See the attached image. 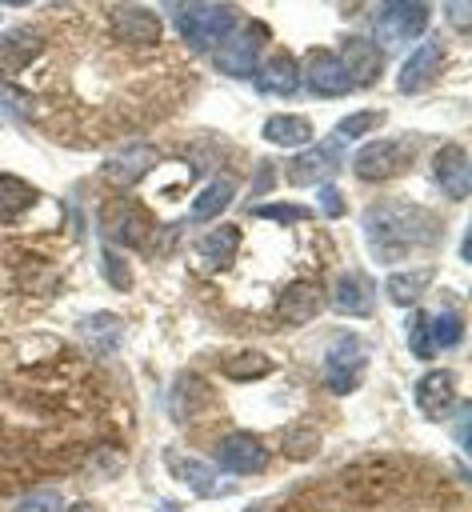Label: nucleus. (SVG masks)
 <instances>
[{"label":"nucleus","mask_w":472,"mask_h":512,"mask_svg":"<svg viewBox=\"0 0 472 512\" xmlns=\"http://www.w3.org/2000/svg\"><path fill=\"white\" fill-rule=\"evenodd\" d=\"M360 228H364V244L376 264H396L412 256L416 248H428L440 240V220L424 204H408V200L368 204L360 216Z\"/></svg>","instance_id":"obj_1"},{"label":"nucleus","mask_w":472,"mask_h":512,"mask_svg":"<svg viewBox=\"0 0 472 512\" xmlns=\"http://www.w3.org/2000/svg\"><path fill=\"white\" fill-rule=\"evenodd\" d=\"M240 24L232 4H212V0H192L176 12V28L192 48H216L232 28Z\"/></svg>","instance_id":"obj_2"},{"label":"nucleus","mask_w":472,"mask_h":512,"mask_svg":"<svg viewBox=\"0 0 472 512\" xmlns=\"http://www.w3.org/2000/svg\"><path fill=\"white\" fill-rule=\"evenodd\" d=\"M416 156V140L412 136H388V140H372L352 156V172L360 180H392L400 176Z\"/></svg>","instance_id":"obj_3"},{"label":"nucleus","mask_w":472,"mask_h":512,"mask_svg":"<svg viewBox=\"0 0 472 512\" xmlns=\"http://www.w3.org/2000/svg\"><path fill=\"white\" fill-rule=\"evenodd\" d=\"M264 40H268V24H260V20L236 24V28L216 44V64H220V72H228V76H248V72L256 68V52L264 48Z\"/></svg>","instance_id":"obj_4"},{"label":"nucleus","mask_w":472,"mask_h":512,"mask_svg":"<svg viewBox=\"0 0 472 512\" xmlns=\"http://www.w3.org/2000/svg\"><path fill=\"white\" fill-rule=\"evenodd\" d=\"M364 368H368V352H364V340L360 336H336L324 352V380L332 392H352L360 388L364 380Z\"/></svg>","instance_id":"obj_5"},{"label":"nucleus","mask_w":472,"mask_h":512,"mask_svg":"<svg viewBox=\"0 0 472 512\" xmlns=\"http://www.w3.org/2000/svg\"><path fill=\"white\" fill-rule=\"evenodd\" d=\"M100 228H104V236L112 240V244H120V248H140L144 240H148V212L140 208V204H132V200H112V204H104V212H100Z\"/></svg>","instance_id":"obj_6"},{"label":"nucleus","mask_w":472,"mask_h":512,"mask_svg":"<svg viewBox=\"0 0 472 512\" xmlns=\"http://www.w3.org/2000/svg\"><path fill=\"white\" fill-rule=\"evenodd\" d=\"M216 464L228 468V472H236V476H252V472H264L268 468V448L252 432H228L216 444Z\"/></svg>","instance_id":"obj_7"},{"label":"nucleus","mask_w":472,"mask_h":512,"mask_svg":"<svg viewBox=\"0 0 472 512\" xmlns=\"http://www.w3.org/2000/svg\"><path fill=\"white\" fill-rule=\"evenodd\" d=\"M108 20H112V32H116L120 40H128V44H156L160 32H164L160 16H156L152 8H144V4H132V0L112 4Z\"/></svg>","instance_id":"obj_8"},{"label":"nucleus","mask_w":472,"mask_h":512,"mask_svg":"<svg viewBox=\"0 0 472 512\" xmlns=\"http://www.w3.org/2000/svg\"><path fill=\"white\" fill-rule=\"evenodd\" d=\"M304 84L312 88V96H324V100H336V96H344V92L352 88V84H348V72H344V64H340V56L328 52V48H312V52H308Z\"/></svg>","instance_id":"obj_9"},{"label":"nucleus","mask_w":472,"mask_h":512,"mask_svg":"<svg viewBox=\"0 0 472 512\" xmlns=\"http://www.w3.org/2000/svg\"><path fill=\"white\" fill-rule=\"evenodd\" d=\"M164 464H168L172 480L188 484V492H196V496H224V492H232V484H220V472L212 464L196 460V456H184V452L168 448L164 452Z\"/></svg>","instance_id":"obj_10"},{"label":"nucleus","mask_w":472,"mask_h":512,"mask_svg":"<svg viewBox=\"0 0 472 512\" xmlns=\"http://www.w3.org/2000/svg\"><path fill=\"white\" fill-rule=\"evenodd\" d=\"M340 160H344L340 140H324V144L300 152L296 160H288V184H324L340 168Z\"/></svg>","instance_id":"obj_11"},{"label":"nucleus","mask_w":472,"mask_h":512,"mask_svg":"<svg viewBox=\"0 0 472 512\" xmlns=\"http://www.w3.org/2000/svg\"><path fill=\"white\" fill-rule=\"evenodd\" d=\"M424 4H412V0H388L376 16V28L384 32V44H400V40H412L424 32Z\"/></svg>","instance_id":"obj_12"},{"label":"nucleus","mask_w":472,"mask_h":512,"mask_svg":"<svg viewBox=\"0 0 472 512\" xmlns=\"http://www.w3.org/2000/svg\"><path fill=\"white\" fill-rule=\"evenodd\" d=\"M456 400V380L448 368H432L416 380V408L428 416V420H444L448 408Z\"/></svg>","instance_id":"obj_13"},{"label":"nucleus","mask_w":472,"mask_h":512,"mask_svg":"<svg viewBox=\"0 0 472 512\" xmlns=\"http://www.w3.org/2000/svg\"><path fill=\"white\" fill-rule=\"evenodd\" d=\"M340 64L348 72V84H376L380 76V44H372L368 36H348L340 44Z\"/></svg>","instance_id":"obj_14"},{"label":"nucleus","mask_w":472,"mask_h":512,"mask_svg":"<svg viewBox=\"0 0 472 512\" xmlns=\"http://www.w3.org/2000/svg\"><path fill=\"white\" fill-rule=\"evenodd\" d=\"M432 172L440 180V188L452 196V200H464L472 192V176H468V152L460 144H444L436 156H432Z\"/></svg>","instance_id":"obj_15"},{"label":"nucleus","mask_w":472,"mask_h":512,"mask_svg":"<svg viewBox=\"0 0 472 512\" xmlns=\"http://www.w3.org/2000/svg\"><path fill=\"white\" fill-rule=\"evenodd\" d=\"M440 64H444V48L436 44V40H424L408 60H404V68H400V92H420V88H428L436 76H440Z\"/></svg>","instance_id":"obj_16"},{"label":"nucleus","mask_w":472,"mask_h":512,"mask_svg":"<svg viewBox=\"0 0 472 512\" xmlns=\"http://www.w3.org/2000/svg\"><path fill=\"white\" fill-rule=\"evenodd\" d=\"M152 164H156V148H152V144H128L124 152H116V156L104 164V180L116 184V188H132Z\"/></svg>","instance_id":"obj_17"},{"label":"nucleus","mask_w":472,"mask_h":512,"mask_svg":"<svg viewBox=\"0 0 472 512\" xmlns=\"http://www.w3.org/2000/svg\"><path fill=\"white\" fill-rule=\"evenodd\" d=\"M320 308H324V292L312 280H300V284L284 288V296L276 300V316L284 324H308V320H316Z\"/></svg>","instance_id":"obj_18"},{"label":"nucleus","mask_w":472,"mask_h":512,"mask_svg":"<svg viewBox=\"0 0 472 512\" xmlns=\"http://www.w3.org/2000/svg\"><path fill=\"white\" fill-rule=\"evenodd\" d=\"M300 84V64L288 56V52H276L268 56L260 68H256V88L264 96H292Z\"/></svg>","instance_id":"obj_19"},{"label":"nucleus","mask_w":472,"mask_h":512,"mask_svg":"<svg viewBox=\"0 0 472 512\" xmlns=\"http://www.w3.org/2000/svg\"><path fill=\"white\" fill-rule=\"evenodd\" d=\"M372 300H376V288L364 272H340L336 276V288H332V304L348 316H368L372 312Z\"/></svg>","instance_id":"obj_20"},{"label":"nucleus","mask_w":472,"mask_h":512,"mask_svg":"<svg viewBox=\"0 0 472 512\" xmlns=\"http://www.w3.org/2000/svg\"><path fill=\"white\" fill-rule=\"evenodd\" d=\"M44 48V40L36 36V28H8L0 32V68L4 72H16L24 68L28 60H36Z\"/></svg>","instance_id":"obj_21"},{"label":"nucleus","mask_w":472,"mask_h":512,"mask_svg":"<svg viewBox=\"0 0 472 512\" xmlns=\"http://www.w3.org/2000/svg\"><path fill=\"white\" fill-rule=\"evenodd\" d=\"M236 248H240V228H236V224H220V228H212V232L196 244V252L204 256L208 268H228L232 256H236Z\"/></svg>","instance_id":"obj_22"},{"label":"nucleus","mask_w":472,"mask_h":512,"mask_svg":"<svg viewBox=\"0 0 472 512\" xmlns=\"http://www.w3.org/2000/svg\"><path fill=\"white\" fill-rule=\"evenodd\" d=\"M428 284H432V268L420 264V268H408V272H392V276L384 280V292H388L392 304L408 308V304H416V300L424 296Z\"/></svg>","instance_id":"obj_23"},{"label":"nucleus","mask_w":472,"mask_h":512,"mask_svg":"<svg viewBox=\"0 0 472 512\" xmlns=\"http://www.w3.org/2000/svg\"><path fill=\"white\" fill-rule=\"evenodd\" d=\"M236 196V180L232 176H216L200 188V196L192 200V220H216Z\"/></svg>","instance_id":"obj_24"},{"label":"nucleus","mask_w":472,"mask_h":512,"mask_svg":"<svg viewBox=\"0 0 472 512\" xmlns=\"http://www.w3.org/2000/svg\"><path fill=\"white\" fill-rule=\"evenodd\" d=\"M264 140L268 144H280V148H300L312 140V124L308 116H268L264 120Z\"/></svg>","instance_id":"obj_25"},{"label":"nucleus","mask_w":472,"mask_h":512,"mask_svg":"<svg viewBox=\"0 0 472 512\" xmlns=\"http://www.w3.org/2000/svg\"><path fill=\"white\" fill-rule=\"evenodd\" d=\"M80 332H84V340L92 344V352H100V356H112V352L120 348V320H116L112 312H92V316L80 324Z\"/></svg>","instance_id":"obj_26"},{"label":"nucleus","mask_w":472,"mask_h":512,"mask_svg":"<svg viewBox=\"0 0 472 512\" xmlns=\"http://www.w3.org/2000/svg\"><path fill=\"white\" fill-rule=\"evenodd\" d=\"M220 372L228 376V380H260V376H268L272 372V360L264 356V352H256V348H240V352H228L224 360H220Z\"/></svg>","instance_id":"obj_27"},{"label":"nucleus","mask_w":472,"mask_h":512,"mask_svg":"<svg viewBox=\"0 0 472 512\" xmlns=\"http://www.w3.org/2000/svg\"><path fill=\"white\" fill-rule=\"evenodd\" d=\"M36 200V188L20 176H0V224H12L20 212H28Z\"/></svg>","instance_id":"obj_28"},{"label":"nucleus","mask_w":472,"mask_h":512,"mask_svg":"<svg viewBox=\"0 0 472 512\" xmlns=\"http://www.w3.org/2000/svg\"><path fill=\"white\" fill-rule=\"evenodd\" d=\"M384 124V112H376V108H364V112H352V116H344L340 124H336V140H360L364 132H372V128H380Z\"/></svg>","instance_id":"obj_29"},{"label":"nucleus","mask_w":472,"mask_h":512,"mask_svg":"<svg viewBox=\"0 0 472 512\" xmlns=\"http://www.w3.org/2000/svg\"><path fill=\"white\" fill-rule=\"evenodd\" d=\"M428 332H432L436 348H456L460 336H464V324H460L456 312H440V316H428Z\"/></svg>","instance_id":"obj_30"},{"label":"nucleus","mask_w":472,"mask_h":512,"mask_svg":"<svg viewBox=\"0 0 472 512\" xmlns=\"http://www.w3.org/2000/svg\"><path fill=\"white\" fill-rule=\"evenodd\" d=\"M100 272H104V280L112 288H120V292L132 288V268H128V260L116 248H100Z\"/></svg>","instance_id":"obj_31"},{"label":"nucleus","mask_w":472,"mask_h":512,"mask_svg":"<svg viewBox=\"0 0 472 512\" xmlns=\"http://www.w3.org/2000/svg\"><path fill=\"white\" fill-rule=\"evenodd\" d=\"M408 348L416 360H432L436 356V344H432V332H428V316L424 312H412L408 316Z\"/></svg>","instance_id":"obj_32"},{"label":"nucleus","mask_w":472,"mask_h":512,"mask_svg":"<svg viewBox=\"0 0 472 512\" xmlns=\"http://www.w3.org/2000/svg\"><path fill=\"white\" fill-rule=\"evenodd\" d=\"M12 512H64V500H60V492L44 488V492H28Z\"/></svg>","instance_id":"obj_33"},{"label":"nucleus","mask_w":472,"mask_h":512,"mask_svg":"<svg viewBox=\"0 0 472 512\" xmlns=\"http://www.w3.org/2000/svg\"><path fill=\"white\" fill-rule=\"evenodd\" d=\"M252 216H260V220H308L312 216V208H304V204H260V208H252Z\"/></svg>","instance_id":"obj_34"},{"label":"nucleus","mask_w":472,"mask_h":512,"mask_svg":"<svg viewBox=\"0 0 472 512\" xmlns=\"http://www.w3.org/2000/svg\"><path fill=\"white\" fill-rule=\"evenodd\" d=\"M444 20L452 24V32H468L472 28V0H444Z\"/></svg>","instance_id":"obj_35"},{"label":"nucleus","mask_w":472,"mask_h":512,"mask_svg":"<svg viewBox=\"0 0 472 512\" xmlns=\"http://www.w3.org/2000/svg\"><path fill=\"white\" fill-rule=\"evenodd\" d=\"M316 196H320V212L324 216H344V196H340L336 184H320Z\"/></svg>","instance_id":"obj_36"},{"label":"nucleus","mask_w":472,"mask_h":512,"mask_svg":"<svg viewBox=\"0 0 472 512\" xmlns=\"http://www.w3.org/2000/svg\"><path fill=\"white\" fill-rule=\"evenodd\" d=\"M0 108H8V112H16V116H28L24 92H20V88H8V84H0Z\"/></svg>","instance_id":"obj_37"},{"label":"nucleus","mask_w":472,"mask_h":512,"mask_svg":"<svg viewBox=\"0 0 472 512\" xmlns=\"http://www.w3.org/2000/svg\"><path fill=\"white\" fill-rule=\"evenodd\" d=\"M456 444L468 448V404H460V412H456Z\"/></svg>","instance_id":"obj_38"},{"label":"nucleus","mask_w":472,"mask_h":512,"mask_svg":"<svg viewBox=\"0 0 472 512\" xmlns=\"http://www.w3.org/2000/svg\"><path fill=\"white\" fill-rule=\"evenodd\" d=\"M268 180H272V168H268V164H260V172H256V188H252V192H264V188H268Z\"/></svg>","instance_id":"obj_39"},{"label":"nucleus","mask_w":472,"mask_h":512,"mask_svg":"<svg viewBox=\"0 0 472 512\" xmlns=\"http://www.w3.org/2000/svg\"><path fill=\"white\" fill-rule=\"evenodd\" d=\"M68 512H100V508H96V504H72Z\"/></svg>","instance_id":"obj_40"},{"label":"nucleus","mask_w":472,"mask_h":512,"mask_svg":"<svg viewBox=\"0 0 472 512\" xmlns=\"http://www.w3.org/2000/svg\"><path fill=\"white\" fill-rule=\"evenodd\" d=\"M4 8H24V4H32V0H0Z\"/></svg>","instance_id":"obj_41"},{"label":"nucleus","mask_w":472,"mask_h":512,"mask_svg":"<svg viewBox=\"0 0 472 512\" xmlns=\"http://www.w3.org/2000/svg\"><path fill=\"white\" fill-rule=\"evenodd\" d=\"M412 4H424V0H412Z\"/></svg>","instance_id":"obj_42"}]
</instances>
